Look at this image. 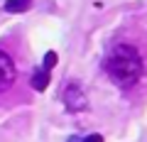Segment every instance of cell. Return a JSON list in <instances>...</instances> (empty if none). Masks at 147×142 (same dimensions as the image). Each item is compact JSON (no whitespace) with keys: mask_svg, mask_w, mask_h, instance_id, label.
I'll return each instance as SVG.
<instances>
[{"mask_svg":"<svg viewBox=\"0 0 147 142\" xmlns=\"http://www.w3.org/2000/svg\"><path fill=\"white\" fill-rule=\"evenodd\" d=\"M108 79L120 88H132L142 76V59L135 47L130 44H115L103 61Z\"/></svg>","mask_w":147,"mask_h":142,"instance_id":"obj_1","label":"cell"},{"mask_svg":"<svg viewBox=\"0 0 147 142\" xmlns=\"http://www.w3.org/2000/svg\"><path fill=\"white\" fill-rule=\"evenodd\" d=\"M64 103H66V108L71 113H81V110L88 108V100H86V96H84L79 83H66V88H64Z\"/></svg>","mask_w":147,"mask_h":142,"instance_id":"obj_2","label":"cell"},{"mask_svg":"<svg viewBox=\"0 0 147 142\" xmlns=\"http://www.w3.org/2000/svg\"><path fill=\"white\" fill-rule=\"evenodd\" d=\"M15 79H17V71H15L12 59L5 52H0V91H7L15 83Z\"/></svg>","mask_w":147,"mask_h":142,"instance_id":"obj_3","label":"cell"},{"mask_svg":"<svg viewBox=\"0 0 147 142\" xmlns=\"http://www.w3.org/2000/svg\"><path fill=\"white\" fill-rule=\"evenodd\" d=\"M47 86H49V71L47 69H34L32 71V88L34 91H47Z\"/></svg>","mask_w":147,"mask_h":142,"instance_id":"obj_4","label":"cell"},{"mask_svg":"<svg viewBox=\"0 0 147 142\" xmlns=\"http://www.w3.org/2000/svg\"><path fill=\"white\" fill-rule=\"evenodd\" d=\"M32 5V0H7L5 3V12H27Z\"/></svg>","mask_w":147,"mask_h":142,"instance_id":"obj_5","label":"cell"},{"mask_svg":"<svg viewBox=\"0 0 147 142\" xmlns=\"http://www.w3.org/2000/svg\"><path fill=\"white\" fill-rule=\"evenodd\" d=\"M57 61H59L57 52H47V57H44V66H42V69H47V71H49V69L57 66Z\"/></svg>","mask_w":147,"mask_h":142,"instance_id":"obj_6","label":"cell"},{"mask_svg":"<svg viewBox=\"0 0 147 142\" xmlns=\"http://www.w3.org/2000/svg\"><path fill=\"white\" fill-rule=\"evenodd\" d=\"M81 142H103L100 135H88V137H81Z\"/></svg>","mask_w":147,"mask_h":142,"instance_id":"obj_7","label":"cell"},{"mask_svg":"<svg viewBox=\"0 0 147 142\" xmlns=\"http://www.w3.org/2000/svg\"><path fill=\"white\" fill-rule=\"evenodd\" d=\"M69 142H81V137L76 135V137H71V140H69Z\"/></svg>","mask_w":147,"mask_h":142,"instance_id":"obj_8","label":"cell"}]
</instances>
